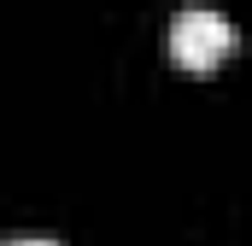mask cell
Returning <instances> with one entry per match:
<instances>
[{"label": "cell", "instance_id": "2", "mask_svg": "<svg viewBox=\"0 0 252 246\" xmlns=\"http://www.w3.org/2000/svg\"><path fill=\"white\" fill-rule=\"evenodd\" d=\"M6 246H59V241H41V235H24V241H6Z\"/></svg>", "mask_w": 252, "mask_h": 246}, {"label": "cell", "instance_id": "1", "mask_svg": "<svg viewBox=\"0 0 252 246\" xmlns=\"http://www.w3.org/2000/svg\"><path fill=\"white\" fill-rule=\"evenodd\" d=\"M229 53H235V30H229L223 12H205V6L176 12V24H170V59L182 70H217Z\"/></svg>", "mask_w": 252, "mask_h": 246}]
</instances>
